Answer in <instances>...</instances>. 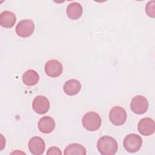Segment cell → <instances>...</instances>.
Segmentation results:
<instances>
[{"label": "cell", "instance_id": "cell-1", "mask_svg": "<svg viewBox=\"0 0 155 155\" xmlns=\"http://www.w3.org/2000/svg\"><path fill=\"white\" fill-rule=\"evenodd\" d=\"M97 148L99 152L102 155H113L117 151L118 144L113 137L104 136L97 140Z\"/></svg>", "mask_w": 155, "mask_h": 155}, {"label": "cell", "instance_id": "cell-2", "mask_svg": "<svg viewBox=\"0 0 155 155\" xmlns=\"http://www.w3.org/2000/svg\"><path fill=\"white\" fill-rule=\"evenodd\" d=\"M82 124L83 127L90 131L97 130L101 126L102 120L100 115L94 111L86 113L82 119Z\"/></svg>", "mask_w": 155, "mask_h": 155}, {"label": "cell", "instance_id": "cell-3", "mask_svg": "<svg viewBox=\"0 0 155 155\" xmlns=\"http://www.w3.org/2000/svg\"><path fill=\"white\" fill-rule=\"evenodd\" d=\"M142 145V139L138 134L131 133L124 137L123 145L125 150L129 153L138 151Z\"/></svg>", "mask_w": 155, "mask_h": 155}, {"label": "cell", "instance_id": "cell-4", "mask_svg": "<svg viewBox=\"0 0 155 155\" xmlns=\"http://www.w3.org/2000/svg\"><path fill=\"white\" fill-rule=\"evenodd\" d=\"M127 117L125 109L120 106L113 107L109 113V119L114 125L120 126L125 124Z\"/></svg>", "mask_w": 155, "mask_h": 155}, {"label": "cell", "instance_id": "cell-5", "mask_svg": "<svg viewBox=\"0 0 155 155\" xmlns=\"http://www.w3.org/2000/svg\"><path fill=\"white\" fill-rule=\"evenodd\" d=\"M35 30V24L32 20L24 19L19 21L16 26L15 31L21 38L30 36Z\"/></svg>", "mask_w": 155, "mask_h": 155}, {"label": "cell", "instance_id": "cell-6", "mask_svg": "<svg viewBox=\"0 0 155 155\" xmlns=\"http://www.w3.org/2000/svg\"><path fill=\"white\" fill-rule=\"evenodd\" d=\"M130 108L134 113L142 114L145 113L148 108L147 99L142 95H137L133 97L130 103Z\"/></svg>", "mask_w": 155, "mask_h": 155}, {"label": "cell", "instance_id": "cell-7", "mask_svg": "<svg viewBox=\"0 0 155 155\" xmlns=\"http://www.w3.org/2000/svg\"><path fill=\"white\" fill-rule=\"evenodd\" d=\"M44 69L47 76L51 78H57L62 74L63 66L60 61L51 59L45 63Z\"/></svg>", "mask_w": 155, "mask_h": 155}, {"label": "cell", "instance_id": "cell-8", "mask_svg": "<svg viewBox=\"0 0 155 155\" xmlns=\"http://www.w3.org/2000/svg\"><path fill=\"white\" fill-rule=\"evenodd\" d=\"M137 130L143 136H148L153 134L155 131V124L154 120L150 117L141 119L138 122Z\"/></svg>", "mask_w": 155, "mask_h": 155}, {"label": "cell", "instance_id": "cell-9", "mask_svg": "<svg viewBox=\"0 0 155 155\" xmlns=\"http://www.w3.org/2000/svg\"><path fill=\"white\" fill-rule=\"evenodd\" d=\"M32 108L38 114H45L50 109V102L45 96H38L33 101Z\"/></svg>", "mask_w": 155, "mask_h": 155}, {"label": "cell", "instance_id": "cell-10", "mask_svg": "<svg viewBox=\"0 0 155 155\" xmlns=\"http://www.w3.org/2000/svg\"><path fill=\"white\" fill-rule=\"evenodd\" d=\"M30 153L34 155L42 154L45 149V143L42 138L39 136L31 137L28 143Z\"/></svg>", "mask_w": 155, "mask_h": 155}, {"label": "cell", "instance_id": "cell-11", "mask_svg": "<svg viewBox=\"0 0 155 155\" xmlns=\"http://www.w3.org/2000/svg\"><path fill=\"white\" fill-rule=\"evenodd\" d=\"M55 126L56 124L54 119L48 116L42 117L38 123L39 130L44 134L51 133L55 128Z\"/></svg>", "mask_w": 155, "mask_h": 155}, {"label": "cell", "instance_id": "cell-12", "mask_svg": "<svg viewBox=\"0 0 155 155\" xmlns=\"http://www.w3.org/2000/svg\"><path fill=\"white\" fill-rule=\"evenodd\" d=\"M81 89V82L74 79L67 81L64 86L63 90L65 93L68 96H74L79 93Z\"/></svg>", "mask_w": 155, "mask_h": 155}, {"label": "cell", "instance_id": "cell-13", "mask_svg": "<svg viewBox=\"0 0 155 155\" xmlns=\"http://www.w3.org/2000/svg\"><path fill=\"white\" fill-rule=\"evenodd\" d=\"M16 22L15 14L10 11H3L0 15V25L5 28H12Z\"/></svg>", "mask_w": 155, "mask_h": 155}, {"label": "cell", "instance_id": "cell-14", "mask_svg": "<svg viewBox=\"0 0 155 155\" xmlns=\"http://www.w3.org/2000/svg\"><path fill=\"white\" fill-rule=\"evenodd\" d=\"M82 12L83 8L82 5L76 2L69 4L66 10L68 17L72 20H76L79 19L82 15Z\"/></svg>", "mask_w": 155, "mask_h": 155}, {"label": "cell", "instance_id": "cell-15", "mask_svg": "<svg viewBox=\"0 0 155 155\" xmlns=\"http://www.w3.org/2000/svg\"><path fill=\"white\" fill-rule=\"evenodd\" d=\"M22 80L24 84L28 86H33L37 84L39 80L38 73L34 70H27L22 76Z\"/></svg>", "mask_w": 155, "mask_h": 155}, {"label": "cell", "instance_id": "cell-16", "mask_svg": "<svg viewBox=\"0 0 155 155\" xmlns=\"http://www.w3.org/2000/svg\"><path fill=\"white\" fill-rule=\"evenodd\" d=\"M64 154L65 155L71 154H86V149L82 145L77 143H73L68 145L64 150Z\"/></svg>", "mask_w": 155, "mask_h": 155}, {"label": "cell", "instance_id": "cell-17", "mask_svg": "<svg viewBox=\"0 0 155 155\" xmlns=\"http://www.w3.org/2000/svg\"><path fill=\"white\" fill-rule=\"evenodd\" d=\"M154 3L155 1H149L145 7V12L147 15L151 18H154Z\"/></svg>", "mask_w": 155, "mask_h": 155}, {"label": "cell", "instance_id": "cell-18", "mask_svg": "<svg viewBox=\"0 0 155 155\" xmlns=\"http://www.w3.org/2000/svg\"><path fill=\"white\" fill-rule=\"evenodd\" d=\"M47 154V155H53V154L61 155L62 152L59 148L56 147H51L48 149Z\"/></svg>", "mask_w": 155, "mask_h": 155}]
</instances>
